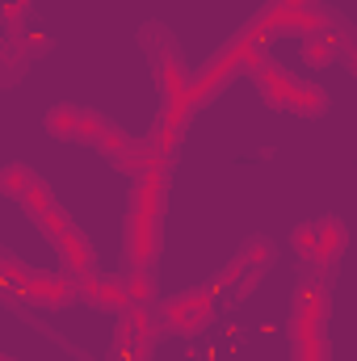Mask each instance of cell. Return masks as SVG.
Returning <instances> with one entry per match:
<instances>
[{
    "label": "cell",
    "mask_w": 357,
    "mask_h": 361,
    "mask_svg": "<svg viewBox=\"0 0 357 361\" xmlns=\"http://www.w3.org/2000/svg\"><path fill=\"white\" fill-rule=\"evenodd\" d=\"M156 252V185L135 189L131 197V257L135 265L152 261Z\"/></svg>",
    "instance_id": "obj_1"
},
{
    "label": "cell",
    "mask_w": 357,
    "mask_h": 361,
    "mask_svg": "<svg viewBox=\"0 0 357 361\" xmlns=\"http://www.w3.org/2000/svg\"><path fill=\"white\" fill-rule=\"evenodd\" d=\"M4 189L13 193V197H21L38 219H47L51 214V202H47V189H42V180L34 177L30 169H21V164H8L4 169Z\"/></svg>",
    "instance_id": "obj_2"
},
{
    "label": "cell",
    "mask_w": 357,
    "mask_h": 361,
    "mask_svg": "<svg viewBox=\"0 0 357 361\" xmlns=\"http://www.w3.org/2000/svg\"><path fill=\"white\" fill-rule=\"evenodd\" d=\"M210 294H185L177 302H169V328L173 332H193L210 319Z\"/></svg>",
    "instance_id": "obj_3"
},
{
    "label": "cell",
    "mask_w": 357,
    "mask_h": 361,
    "mask_svg": "<svg viewBox=\"0 0 357 361\" xmlns=\"http://www.w3.org/2000/svg\"><path fill=\"white\" fill-rule=\"evenodd\" d=\"M34 286H25L21 294H30V298H42V302H63L68 294H72V286H68V277H30Z\"/></svg>",
    "instance_id": "obj_4"
},
{
    "label": "cell",
    "mask_w": 357,
    "mask_h": 361,
    "mask_svg": "<svg viewBox=\"0 0 357 361\" xmlns=\"http://www.w3.org/2000/svg\"><path fill=\"white\" fill-rule=\"evenodd\" d=\"M345 55H349V63H353V72H357V42L349 38V47H345Z\"/></svg>",
    "instance_id": "obj_5"
}]
</instances>
